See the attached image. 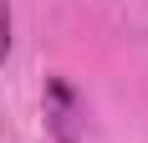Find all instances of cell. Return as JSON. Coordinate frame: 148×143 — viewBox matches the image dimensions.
I'll list each match as a JSON object with an SVG mask.
<instances>
[{
	"label": "cell",
	"instance_id": "1",
	"mask_svg": "<svg viewBox=\"0 0 148 143\" xmlns=\"http://www.w3.org/2000/svg\"><path fill=\"white\" fill-rule=\"evenodd\" d=\"M77 118H82L77 92L61 82V77H51V82H46V123H51V138L56 143H77Z\"/></svg>",
	"mask_w": 148,
	"mask_h": 143
},
{
	"label": "cell",
	"instance_id": "2",
	"mask_svg": "<svg viewBox=\"0 0 148 143\" xmlns=\"http://www.w3.org/2000/svg\"><path fill=\"white\" fill-rule=\"evenodd\" d=\"M10 41H15V21H10V0H0V67L10 56Z\"/></svg>",
	"mask_w": 148,
	"mask_h": 143
}]
</instances>
